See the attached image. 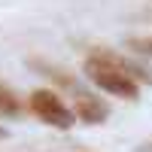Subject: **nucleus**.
I'll return each instance as SVG.
<instances>
[{
    "label": "nucleus",
    "instance_id": "obj_1",
    "mask_svg": "<svg viewBox=\"0 0 152 152\" xmlns=\"http://www.w3.org/2000/svg\"><path fill=\"white\" fill-rule=\"evenodd\" d=\"M85 76L91 79L97 88H104L107 94H116V97H128L134 100L140 94V85H137V76H143L140 70L128 67L122 58L110 55V52H97L85 61ZM146 79V76H143Z\"/></svg>",
    "mask_w": 152,
    "mask_h": 152
},
{
    "label": "nucleus",
    "instance_id": "obj_2",
    "mask_svg": "<svg viewBox=\"0 0 152 152\" xmlns=\"http://www.w3.org/2000/svg\"><path fill=\"white\" fill-rule=\"evenodd\" d=\"M31 113H34L37 119H43L46 125L58 128V131L73 128V122H76V113L55 91H49V88H37V91L31 94Z\"/></svg>",
    "mask_w": 152,
    "mask_h": 152
},
{
    "label": "nucleus",
    "instance_id": "obj_3",
    "mask_svg": "<svg viewBox=\"0 0 152 152\" xmlns=\"http://www.w3.org/2000/svg\"><path fill=\"white\" fill-rule=\"evenodd\" d=\"M73 113H76V119H82L85 125H100L107 119V104L100 97H94V94H88V91H76V97H73Z\"/></svg>",
    "mask_w": 152,
    "mask_h": 152
},
{
    "label": "nucleus",
    "instance_id": "obj_4",
    "mask_svg": "<svg viewBox=\"0 0 152 152\" xmlns=\"http://www.w3.org/2000/svg\"><path fill=\"white\" fill-rule=\"evenodd\" d=\"M0 113H3V116H15V113H18L15 94H12L9 88H3V85H0Z\"/></svg>",
    "mask_w": 152,
    "mask_h": 152
},
{
    "label": "nucleus",
    "instance_id": "obj_5",
    "mask_svg": "<svg viewBox=\"0 0 152 152\" xmlns=\"http://www.w3.org/2000/svg\"><path fill=\"white\" fill-rule=\"evenodd\" d=\"M128 49H134V52H140V55H152V37H134L128 43Z\"/></svg>",
    "mask_w": 152,
    "mask_h": 152
},
{
    "label": "nucleus",
    "instance_id": "obj_6",
    "mask_svg": "<svg viewBox=\"0 0 152 152\" xmlns=\"http://www.w3.org/2000/svg\"><path fill=\"white\" fill-rule=\"evenodd\" d=\"M140 152H152V143H146V146H140Z\"/></svg>",
    "mask_w": 152,
    "mask_h": 152
},
{
    "label": "nucleus",
    "instance_id": "obj_7",
    "mask_svg": "<svg viewBox=\"0 0 152 152\" xmlns=\"http://www.w3.org/2000/svg\"><path fill=\"white\" fill-rule=\"evenodd\" d=\"M0 137H3V128H0Z\"/></svg>",
    "mask_w": 152,
    "mask_h": 152
}]
</instances>
